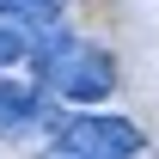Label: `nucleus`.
<instances>
[{
	"instance_id": "nucleus-3",
	"label": "nucleus",
	"mask_w": 159,
	"mask_h": 159,
	"mask_svg": "<svg viewBox=\"0 0 159 159\" xmlns=\"http://www.w3.org/2000/svg\"><path fill=\"white\" fill-rule=\"evenodd\" d=\"M43 116H49V98L37 86H19V80L0 74V141H25Z\"/></svg>"
},
{
	"instance_id": "nucleus-5",
	"label": "nucleus",
	"mask_w": 159,
	"mask_h": 159,
	"mask_svg": "<svg viewBox=\"0 0 159 159\" xmlns=\"http://www.w3.org/2000/svg\"><path fill=\"white\" fill-rule=\"evenodd\" d=\"M19 61H31V31L0 19V74H6V67H19Z\"/></svg>"
},
{
	"instance_id": "nucleus-1",
	"label": "nucleus",
	"mask_w": 159,
	"mask_h": 159,
	"mask_svg": "<svg viewBox=\"0 0 159 159\" xmlns=\"http://www.w3.org/2000/svg\"><path fill=\"white\" fill-rule=\"evenodd\" d=\"M31 67H37V80L55 92V98H67V104H98V98L116 92V67H110V55H104L98 43L67 37L61 25L31 31Z\"/></svg>"
},
{
	"instance_id": "nucleus-6",
	"label": "nucleus",
	"mask_w": 159,
	"mask_h": 159,
	"mask_svg": "<svg viewBox=\"0 0 159 159\" xmlns=\"http://www.w3.org/2000/svg\"><path fill=\"white\" fill-rule=\"evenodd\" d=\"M43 159H98V153H80V147H61V141H55V147H49Z\"/></svg>"
},
{
	"instance_id": "nucleus-2",
	"label": "nucleus",
	"mask_w": 159,
	"mask_h": 159,
	"mask_svg": "<svg viewBox=\"0 0 159 159\" xmlns=\"http://www.w3.org/2000/svg\"><path fill=\"white\" fill-rule=\"evenodd\" d=\"M61 147H80V153H98V159H135L141 153V129L129 116H98V110H80V116L61 122Z\"/></svg>"
},
{
	"instance_id": "nucleus-4",
	"label": "nucleus",
	"mask_w": 159,
	"mask_h": 159,
	"mask_svg": "<svg viewBox=\"0 0 159 159\" xmlns=\"http://www.w3.org/2000/svg\"><path fill=\"white\" fill-rule=\"evenodd\" d=\"M0 19L25 25V31H43V25L61 19V0H0Z\"/></svg>"
}]
</instances>
